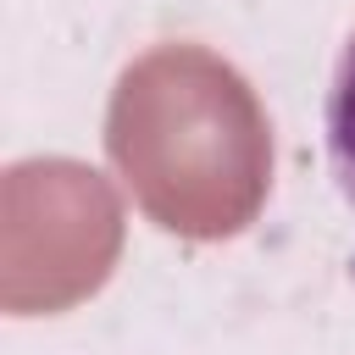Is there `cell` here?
<instances>
[{
	"label": "cell",
	"mask_w": 355,
	"mask_h": 355,
	"mask_svg": "<svg viewBox=\"0 0 355 355\" xmlns=\"http://www.w3.org/2000/svg\"><path fill=\"white\" fill-rule=\"evenodd\" d=\"M105 150L139 205L189 239L239 233L266 189V122L233 67L194 44L133 61L111 94Z\"/></svg>",
	"instance_id": "obj_1"
},
{
	"label": "cell",
	"mask_w": 355,
	"mask_h": 355,
	"mask_svg": "<svg viewBox=\"0 0 355 355\" xmlns=\"http://www.w3.org/2000/svg\"><path fill=\"white\" fill-rule=\"evenodd\" d=\"M327 155H333V178H338L344 200L355 205V33L327 83Z\"/></svg>",
	"instance_id": "obj_2"
}]
</instances>
